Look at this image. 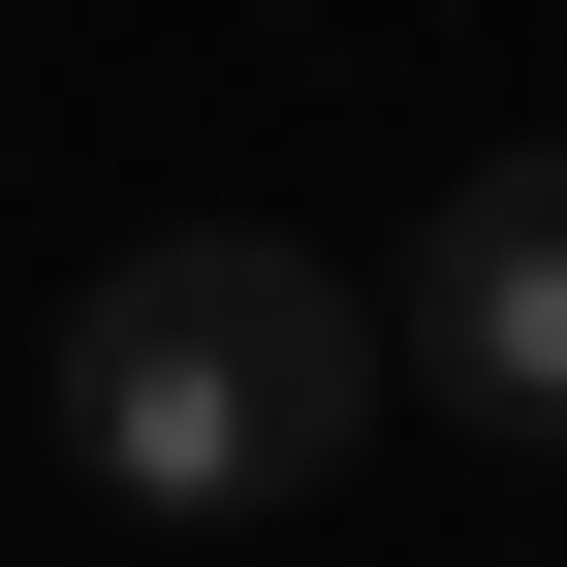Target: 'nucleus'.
Listing matches in <instances>:
<instances>
[{
    "label": "nucleus",
    "instance_id": "obj_1",
    "mask_svg": "<svg viewBox=\"0 0 567 567\" xmlns=\"http://www.w3.org/2000/svg\"><path fill=\"white\" fill-rule=\"evenodd\" d=\"M379 284L347 252H284V221H158V252H95L63 284V473L95 505H158V536H221V505H316L347 442H379Z\"/></svg>",
    "mask_w": 567,
    "mask_h": 567
},
{
    "label": "nucleus",
    "instance_id": "obj_2",
    "mask_svg": "<svg viewBox=\"0 0 567 567\" xmlns=\"http://www.w3.org/2000/svg\"><path fill=\"white\" fill-rule=\"evenodd\" d=\"M379 347H410V410H473V442H536V473H567V126H536V158H473L442 221H410Z\"/></svg>",
    "mask_w": 567,
    "mask_h": 567
}]
</instances>
